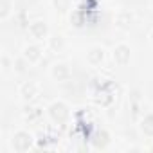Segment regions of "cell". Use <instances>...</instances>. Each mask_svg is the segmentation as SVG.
<instances>
[{
    "label": "cell",
    "mask_w": 153,
    "mask_h": 153,
    "mask_svg": "<svg viewBox=\"0 0 153 153\" xmlns=\"http://www.w3.org/2000/svg\"><path fill=\"white\" fill-rule=\"evenodd\" d=\"M29 33H31L33 38L42 40V38L47 36V24H45L43 20H34V22H31V25H29Z\"/></svg>",
    "instance_id": "277c9868"
},
{
    "label": "cell",
    "mask_w": 153,
    "mask_h": 153,
    "mask_svg": "<svg viewBox=\"0 0 153 153\" xmlns=\"http://www.w3.org/2000/svg\"><path fill=\"white\" fill-rule=\"evenodd\" d=\"M2 68H4V70L9 68V59H7V56H2Z\"/></svg>",
    "instance_id": "2e32d148"
},
{
    "label": "cell",
    "mask_w": 153,
    "mask_h": 153,
    "mask_svg": "<svg viewBox=\"0 0 153 153\" xmlns=\"http://www.w3.org/2000/svg\"><path fill=\"white\" fill-rule=\"evenodd\" d=\"M63 47H65V38H63V36L56 34V36L51 38V49H52V51H58V52H59Z\"/></svg>",
    "instance_id": "30bf717a"
},
{
    "label": "cell",
    "mask_w": 153,
    "mask_h": 153,
    "mask_svg": "<svg viewBox=\"0 0 153 153\" xmlns=\"http://www.w3.org/2000/svg\"><path fill=\"white\" fill-rule=\"evenodd\" d=\"M31 144H33V135L29 131L20 130L13 135V148L16 151H27L31 148Z\"/></svg>",
    "instance_id": "6da1fadb"
},
{
    "label": "cell",
    "mask_w": 153,
    "mask_h": 153,
    "mask_svg": "<svg viewBox=\"0 0 153 153\" xmlns=\"http://www.w3.org/2000/svg\"><path fill=\"white\" fill-rule=\"evenodd\" d=\"M49 115H51L52 121L63 123V121L68 119V108H67V105H63V103H52V105L49 106Z\"/></svg>",
    "instance_id": "3957f363"
},
{
    "label": "cell",
    "mask_w": 153,
    "mask_h": 153,
    "mask_svg": "<svg viewBox=\"0 0 153 153\" xmlns=\"http://www.w3.org/2000/svg\"><path fill=\"white\" fill-rule=\"evenodd\" d=\"M52 76H54L58 81H67L70 76H72V72H70L68 65H65V63H56V65L52 67Z\"/></svg>",
    "instance_id": "5b68a950"
},
{
    "label": "cell",
    "mask_w": 153,
    "mask_h": 153,
    "mask_svg": "<svg viewBox=\"0 0 153 153\" xmlns=\"http://www.w3.org/2000/svg\"><path fill=\"white\" fill-rule=\"evenodd\" d=\"M114 61L117 63V65H128L130 63V58H131V49L126 45V43H119V45H115V49H114Z\"/></svg>",
    "instance_id": "7a4b0ae2"
},
{
    "label": "cell",
    "mask_w": 153,
    "mask_h": 153,
    "mask_svg": "<svg viewBox=\"0 0 153 153\" xmlns=\"http://www.w3.org/2000/svg\"><path fill=\"white\" fill-rule=\"evenodd\" d=\"M87 59H88L90 65H101L103 59H105V49L103 47H92L87 52Z\"/></svg>",
    "instance_id": "8992f818"
},
{
    "label": "cell",
    "mask_w": 153,
    "mask_h": 153,
    "mask_svg": "<svg viewBox=\"0 0 153 153\" xmlns=\"http://www.w3.org/2000/svg\"><path fill=\"white\" fill-rule=\"evenodd\" d=\"M27 63H29V61L22 56V58H16V59L13 61V67H15V70H16V72H24V70H25V67H27Z\"/></svg>",
    "instance_id": "5bb4252c"
},
{
    "label": "cell",
    "mask_w": 153,
    "mask_h": 153,
    "mask_svg": "<svg viewBox=\"0 0 153 153\" xmlns=\"http://www.w3.org/2000/svg\"><path fill=\"white\" fill-rule=\"evenodd\" d=\"M94 144H96V148H105L108 144V133L106 131H99L96 135V139H94Z\"/></svg>",
    "instance_id": "7c38bea8"
},
{
    "label": "cell",
    "mask_w": 153,
    "mask_h": 153,
    "mask_svg": "<svg viewBox=\"0 0 153 153\" xmlns=\"http://www.w3.org/2000/svg\"><path fill=\"white\" fill-rule=\"evenodd\" d=\"M52 4H54V7H56V11H67L68 7H70V0H52Z\"/></svg>",
    "instance_id": "9a60e30c"
},
{
    "label": "cell",
    "mask_w": 153,
    "mask_h": 153,
    "mask_svg": "<svg viewBox=\"0 0 153 153\" xmlns=\"http://www.w3.org/2000/svg\"><path fill=\"white\" fill-rule=\"evenodd\" d=\"M117 24H119V27L128 29V27L131 25V15H130V13H121V15L117 16Z\"/></svg>",
    "instance_id": "8fae6325"
},
{
    "label": "cell",
    "mask_w": 153,
    "mask_h": 153,
    "mask_svg": "<svg viewBox=\"0 0 153 153\" xmlns=\"http://www.w3.org/2000/svg\"><path fill=\"white\" fill-rule=\"evenodd\" d=\"M9 11H11V2H9V0H0V16L7 18Z\"/></svg>",
    "instance_id": "4fadbf2b"
},
{
    "label": "cell",
    "mask_w": 153,
    "mask_h": 153,
    "mask_svg": "<svg viewBox=\"0 0 153 153\" xmlns=\"http://www.w3.org/2000/svg\"><path fill=\"white\" fill-rule=\"evenodd\" d=\"M151 4H153V0H151Z\"/></svg>",
    "instance_id": "ac0fdd59"
},
{
    "label": "cell",
    "mask_w": 153,
    "mask_h": 153,
    "mask_svg": "<svg viewBox=\"0 0 153 153\" xmlns=\"http://www.w3.org/2000/svg\"><path fill=\"white\" fill-rule=\"evenodd\" d=\"M36 94H38V85H36V83H33V81L24 83V85H22V88H20V96H22L25 101L33 99Z\"/></svg>",
    "instance_id": "ba28073f"
},
{
    "label": "cell",
    "mask_w": 153,
    "mask_h": 153,
    "mask_svg": "<svg viewBox=\"0 0 153 153\" xmlns=\"http://www.w3.org/2000/svg\"><path fill=\"white\" fill-rule=\"evenodd\" d=\"M151 42H153V31H151Z\"/></svg>",
    "instance_id": "e0dca14e"
},
{
    "label": "cell",
    "mask_w": 153,
    "mask_h": 153,
    "mask_svg": "<svg viewBox=\"0 0 153 153\" xmlns=\"http://www.w3.org/2000/svg\"><path fill=\"white\" fill-rule=\"evenodd\" d=\"M24 58L29 61V63H34L42 58V49L38 45H27L24 49Z\"/></svg>",
    "instance_id": "52a82bcc"
},
{
    "label": "cell",
    "mask_w": 153,
    "mask_h": 153,
    "mask_svg": "<svg viewBox=\"0 0 153 153\" xmlns=\"http://www.w3.org/2000/svg\"><path fill=\"white\" fill-rule=\"evenodd\" d=\"M140 130H142L146 135L153 137V114H148V115L142 119V123H140Z\"/></svg>",
    "instance_id": "9c48e42d"
}]
</instances>
